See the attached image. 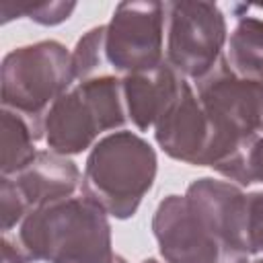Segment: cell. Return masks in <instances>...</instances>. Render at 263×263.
I'll use <instances>...</instances> for the list:
<instances>
[{"mask_svg":"<svg viewBox=\"0 0 263 263\" xmlns=\"http://www.w3.org/2000/svg\"><path fill=\"white\" fill-rule=\"evenodd\" d=\"M154 138L171 158L195 166H208L212 127L195 90L187 80L183 82L177 99L156 121Z\"/></svg>","mask_w":263,"mask_h":263,"instance_id":"cell-10","label":"cell"},{"mask_svg":"<svg viewBox=\"0 0 263 263\" xmlns=\"http://www.w3.org/2000/svg\"><path fill=\"white\" fill-rule=\"evenodd\" d=\"M2 263H29V257L25 255L18 242H12L8 236H4L2 238Z\"/></svg>","mask_w":263,"mask_h":263,"instance_id":"cell-20","label":"cell"},{"mask_svg":"<svg viewBox=\"0 0 263 263\" xmlns=\"http://www.w3.org/2000/svg\"><path fill=\"white\" fill-rule=\"evenodd\" d=\"M29 208H41L60 199L74 197L76 189L82 185V175L78 166L62 154L37 152L35 158L12 177Z\"/></svg>","mask_w":263,"mask_h":263,"instance_id":"cell-12","label":"cell"},{"mask_svg":"<svg viewBox=\"0 0 263 263\" xmlns=\"http://www.w3.org/2000/svg\"><path fill=\"white\" fill-rule=\"evenodd\" d=\"M105 37H107V25L90 29L86 35H82L72 51V72H74V84L84 82L88 78H95L101 68L107 64L105 53Z\"/></svg>","mask_w":263,"mask_h":263,"instance_id":"cell-15","label":"cell"},{"mask_svg":"<svg viewBox=\"0 0 263 263\" xmlns=\"http://www.w3.org/2000/svg\"><path fill=\"white\" fill-rule=\"evenodd\" d=\"M185 197L201 218V222L224 245L251 255L249 195L240 189V185L214 177H201L187 187Z\"/></svg>","mask_w":263,"mask_h":263,"instance_id":"cell-9","label":"cell"},{"mask_svg":"<svg viewBox=\"0 0 263 263\" xmlns=\"http://www.w3.org/2000/svg\"><path fill=\"white\" fill-rule=\"evenodd\" d=\"M249 263H263V259H255V261H249Z\"/></svg>","mask_w":263,"mask_h":263,"instance_id":"cell-22","label":"cell"},{"mask_svg":"<svg viewBox=\"0 0 263 263\" xmlns=\"http://www.w3.org/2000/svg\"><path fill=\"white\" fill-rule=\"evenodd\" d=\"M37 140L39 136L27 119L14 111L2 109V177H14L35 158Z\"/></svg>","mask_w":263,"mask_h":263,"instance_id":"cell-14","label":"cell"},{"mask_svg":"<svg viewBox=\"0 0 263 263\" xmlns=\"http://www.w3.org/2000/svg\"><path fill=\"white\" fill-rule=\"evenodd\" d=\"M154 177V148L134 132H113L92 146L80 189L109 216L125 220L138 212Z\"/></svg>","mask_w":263,"mask_h":263,"instance_id":"cell-3","label":"cell"},{"mask_svg":"<svg viewBox=\"0 0 263 263\" xmlns=\"http://www.w3.org/2000/svg\"><path fill=\"white\" fill-rule=\"evenodd\" d=\"M210 127L212 146L208 166L236 181L247 183V152L263 136V82L236 76L224 60L197 80L195 90Z\"/></svg>","mask_w":263,"mask_h":263,"instance_id":"cell-1","label":"cell"},{"mask_svg":"<svg viewBox=\"0 0 263 263\" xmlns=\"http://www.w3.org/2000/svg\"><path fill=\"white\" fill-rule=\"evenodd\" d=\"M228 41L226 18L214 2H166V64L183 78L210 74Z\"/></svg>","mask_w":263,"mask_h":263,"instance_id":"cell-6","label":"cell"},{"mask_svg":"<svg viewBox=\"0 0 263 263\" xmlns=\"http://www.w3.org/2000/svg\"><path fill=\"white\" fill-rule=\"evenodd\" d=\"M109 214L88 197H68L35 208L21 222L18 245L29 261L127 263L111 247Z\"/></svg>","mask_w":263,"mask_h":263,"instance_id":"cell-2","label":"cell"},{"mask_svg":"<svg viewBox=\"0 0 263 263\" xmlns=\"http://www.w3.org/2000/svg\"><path fill=\"white\" fill-rule=\"evenodd\" d=\"M152 232L166 263H249V255L224 245L201 222L185 195H168L158 203Z\"/></svg>","mask_w":263,"mask_h":263,"instance_id":"cell-8","label":"cell"},{"mask_svg":"<svg viewBox=\"0 0 263 263\" xmlns=\"http://www.w3.org/2000/svg\"><path fill=\"white\" fill-rule=\"evenodd\" d=\"M247 183H263V136H259L247 152Z\"/></svg>","mask_w":263,"mask_h":263,"instance_id":"cell-19","label":"cell"},{"mask_svg":"<svg viewBox=\"0 0 263 263\" xmlns=\"http://www.w3.org/2000/svg\"><path fill=\"white\" fill-rule=\"evenodd\" d=\"M185 78L179 76L166 60L148 72H136L121 78L123 103L127 119L140 129L146 132L156 125L164 115L171 103L177 99Z\"/></svg>","mask_w":263,"mask_h":263,"instance_id":"cell-11","label":"cell"},{"mask_svg":"<svg viewBox=\"0 0 263 263\" xmlns=\"http://www.w3.org/2000/svg\"><path fill=\"white\" fill-rule=\"evenodd\" d=\"M166 4L121 2L107 25V64L123 76L154 70L164 62Z\"/></svg>","mask_w":263,"mask_h":263,"instance_id":"cell-7","label":"cell"},{"mask_svg":"<svg viewBox=\"0 0 263 263\" xmlns=\"http://www.w3.org/2000/svg\"><path fill=\"white\" fill-rule=\"evenodd\" d=\"M74 2H35V4H16V2H0V16L2 23H8L14 16H29L39 25H58L64 23L72 12Z\"/></svg>","mask_w":263,"mask_h":263,"instance_id":"cell-16","label":"cell"},{"mask_svg":"<svg viewBox=\"0 0 263 263\" xmlns=\"http://www.w3.org/2000/svg\"><path fill=\"white\" fill-rule=\"evenodd\" d=\"M224 62L236 76L263 82V18H238L226 41Z\"/></svg>","mask_w":263,"mask_h":263,"instance_id":"cell-13","label":"cell"},{"mask_svg":"<svg viewBox=\"0 0 263 263\" xmlns=\"http://www.w3.org/2000/svg\"><path fill=\"white\" fill-rule=\"evenodd\" d=\"M142 263H158V261H156V259H144Z\"/></svg>","mask_w":263,"mask_h":263,"instance_id":"cell-21","label":"cell"},{"mask_svg":"<svg viewBox=\"0 0 263 263\" xmlns=\"http://www.w3.org/2000/svg\"><path fill=\"white\" fill-rule=\"evenodd\" d=\"M0 205H2V230L8 232L10 228H14L16 224H21L27 214L31 212L27 199L23 197L21 189L16 187V183L12 181V177H2V185H0Z\"/></svg>","mask_w":263,"mask_h":263,"instance_id":"cell-17","label":"cell"},{"mask_svg":"<svg viewBox=\"0 0 263 263\" xmlns=\"http://www.w3.org/2000/svg\"><path fill=\"white\" fill-rule=\"evenodd\" d=\"M249 247L251 255H263V191L249 193Z\"/></svg>","mask_w":263,"mask_h":263,"instance_id":"cell-18","label":"cell"},{"mask_svg":"<svg viewBox=\"0 0 263 263\" xmlns=\"http://www.w3.org/2000/svg\"><path fill=\"white\" fill-rule=\"evenodd\" d=\"M127 121L121 78L101 74L66 90L47 111L43 138L51 152L68 156L90 148L99 134Z\"/></svg>","mask_w":263,"mask_h":263,"instance_id":"cell-5","label":"cell"},{"mask_svg":"<svg viewBox=\"0 0 263 263\" xmlns=\"http://www.w3.org/2000/svg\"><path fill=\"white\" fill-rule=\"evenodd\" d=\"M2 109L14 111L43 138L49 107L74 86L72 53L58 41H39L8 51L0 68Z\"/></svg>","mask_w":263,"mask_h":263,"instance_id":"cell-4","label":"cell"}]
</instances>
